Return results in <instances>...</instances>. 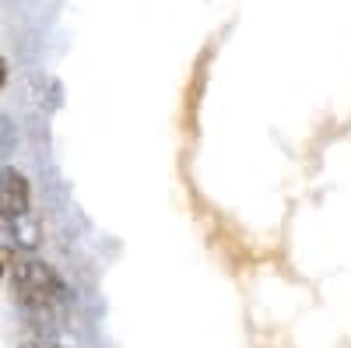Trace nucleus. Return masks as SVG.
<instances>
[{
    "instance_id": "f257e3e1",
    "label": "nucleus",
    "mask_w": 351,
    "mask_h": 348,
    "mask_svg": "<svg viewBox=\"0 0 351 348\" xmlns=\"http://www.w3.org/2000/svg\"><path fill=\"white\" fill-rule=\"evenodd\" d=\"M11 292L25 310H53L67 299V281L39 257H18L11 268Z\"/></svg>"
},
{
    "instance_id": "20e7f679",
    "label": "nucleus",
    "mask_w": 351,
    "mask_h": 348,
    "mask_svg": "<svg viewBox=\"0 0 351 348\" xmlns=\"http://www.w3.org/2000/svg\"><path fill=\"white\" fill-rule=\"evenodd\" d=\"M4 271H8V260L0 257V281H4Z\"/></svg>"
},
{
    "instance_id": "7ed1b4c3",
    "label": "nucleus",
    "mask_w": 351,
    "mask_h": 348,
    "mask_svg": "<svg viewBox=\"0 0 351 348\" xmlns=\"http://www.w3.org/2000/svg\"><path fill=\"white\" fill-rule=\"evenodd\" d=\"M4 84H8V64L0 60V92H4Z\"/></svg>"
},
{
    "instance_id": "39448f33",
    "label": "nucleus",
    "mask_w": 351,
    "mask_h": 348,
    "mask_svg": "<svg viewBox=\"0 0 351 348\" xmlns=\"http://www.w3.org/2000/svg\"><path fill=\"white\" fill-rule=\"evenodd\" d=\"M0 148H4V144H0Z\"/></svg>"
},
{
    "instance_id": "f03ea898",
    "label": "nucleus",
    "mask_w": 351,
    "mask_h": 348,
    "mask_svg": "<svg viewBox=\"0 0 351 348\" xmlns=\"http://www.w3.org/2000/svg\"><path fill=\"white\" fill-rule=\"evenodd\" d=\"M32 211V183L14 165H0V218L18 222Z\"/></svg>"
}]
</instances>
